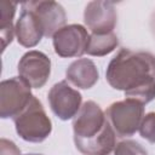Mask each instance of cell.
<instances>
[{
    "mask_svg": "<svg viewBox=\"0 0 155 155\" xmlns=\"http://www.w3.org/2000/svg\"><path fill=\"white\" fill-rule=\"evenodd\" d=\"M105 116L117 136L130 137L139 130L144 117V107L134 99L125 98L111 103L105 111Z\"/></svg>",
    "mask_w": 155,
    "mask_h": 155,
    "instance_id": "3",
    "label": "cell"
},
{
    "mask_svg": "<svg viewBox=\"0 0 155 155\" xmlns=\"http://www.w3.org/2000/svg\"><path fill=\"white\" fill-rule=\"evenodd\" d=\"M117 21L116 8L110 1H90L84 11L86 27L96 35L113 33Z\"/></svg>",
    "mask_w": 155,
    "mask_h": 155,
    "instance_id": "9",
    "label": "cell"
},
{
    "mask_svg": "<svg viewBox=\"0 0 155 155\" xmlns=\"http://www.w3.org/2000/svg\"><path fill=\"white\" fill-rule=\"evenodd\" d=\"M47 99L53 114L58 119L67 121L75 117L79 113L82 96L78 90L73 88L65 80H63L51 87Z\"/></svg>",
    "mask_w": 155,
    "mask_h": 155,
    "instance_id": "7",
    "label": "cell"
},
{
    "mask_svg": "<svg viewBox=\"0 0 155 155\" xmlns=\"http://www.w3.org/2000/svg\"><path fill=\"white\" fill-rule=\"evenodd\" d=\"M138 131L142 138L150 143H155V111H150L144 115Z\"/></svg>",
    "mask_w": 155,
    "mask_h": 155,
    "instance_id": "16",
    "label": "cell"
},
{
    "mask_svg": "<svg viewBox=\"0 0 155 155\" xmlns=\"http://www.w3.org/2000/svg\"><path fill=\"white\" fill-rule=\"evenodd\" d=\"M108 84L125 97L155 82V56L144 51L121 48L109 62L105 71Z\"/></svg>",
    "mask_w": 155,
    "mask_h": 155,
    "instance_id": "1",
    "label": "cell"
},
{
    "mask_svg": "<svg viewBox=\"0 0 155 155\" xmlns=\"http://www.w3.org/2000/svg\"><path fill=\"white\" fill-rule=\"evenodd\" d=\"M25 155H41V154H25Z\"/></svg>",
    "mask_w": 155,
    "mask_h": 155,
    "instance_id": "19",
    "label": "cell"
},
{
    "mask_svg": "<svg viewBox=\"0 0 155 155\" xmlns=\"http://www.w3.org/2000/svg\"><path fill=\"white\" fill-rule=\"evenodd\" d=\"M13 120L17 134L25 142L41 143L52 132V122L41 102L35 96L28 107Z\"/></svg>",
    "mask_w": 155,
    "mask_h": 155,
    "instance_id": "2",
    "label": "cell"
},
{
    "mask_svg": "<svg viewBox=\"0 0 155 155\" xmlns=\"http://www.w3.org/2000/svg\"><path fill=\"white\" fill-rule=\"evenodd\" d=\"M90 41L87 29L81 24H68L52 36L54 52L63 58L81 57L86 53Z\"/></svg>",
    "mask_w": 155,
    "mask_h": 155,
    "instance_id": "6",
    "label": "cell"
},
{
    "mask_svg": "<svg viewBox=\"0 0 155 155\" xmlns=\"http://www.w3.org/2000/svg\"><path fill=\"white\" fill-rule=\"evenodd\" d=\"M109 124L102 108L93 101L85 102L73 120L74 142L88 140L103 132Z\"/></svg>",
    "mask_w": 155,
    "mask_h": 155,
    "instance_id": "5",
    "label": "cell"
},
{
    "mask_svg": "<svg viewBox=\"0 0 155 155\" xmlns=\"http://www.w3.org/2000/svg\"><path fill=\"white\" fill-rule=\"evenodd\" d=\"M15 34L18 44L28 48L36 46L41 41L42 36H45L39 18L30 8H28L23 4L22 12L15 25Z\"/></svg>",
    "mask_w": 155,
    "mask_h": 155,
    "instance_id": "11",
    "label": "cell"
},
{
    "mask_svg": "<svg viewBox=\"0 0 155 155\" xmlns=\"http://www.w3.org/2000/svg\"><path fill=\"white\" fill-rule=\"evenodd\" d=\"M17 4L10 1L0 2V28L13 27V17L16 13Z\"/></svg>",
    "mask_w": 155,
    "mask_h": 155,
    "instance_id": "17",
    "label": "cell"
},
{
    "mask_svg": "<svg viewBox=\"0 0 155 155\" xmlns=\"http://www.w3.org/2000/svg\"><path fill=\"white\" fill-rule=\"evenodd\" d=\"M30 86L19 76L1 81L0 84V116L1 119L17 117L34 97Z\"/></svg>",
    "mask_w": 155,
    "mask_h": 155,
    "instance_id": "4",
    "label": "cell"
},
{
    "mask_svg": "<svg viewBox=\"0 0 155 155\" xmlns=\"http://www.w3.org/2000/svg\"><path fill=\"white\" fill-rule=\"evenodd\" d=\"M114 155H148V153L138 142L128 139L115 145Z\"/></svg>",
    "mask_w": 155,
    "mask_h": 155,
    "instance_id": "15",
    "label": "cell"
},
{
    "mask_svg": "<svg viewBox=\"0 0 155 155\" xmlns=\"http://www.w3.org/2000/svg\"><path fill=\"white\" fill-rule=\"evenodd\" d=\"M116 133L111 127L110 122L103 130L101 134L97 137L82 140V142H74L76 149L84 155H108L110 154L116 145Z\"/></svg>",
    "mask_w": 155,
    "mask_h": 155,
    "instance_id": "13",
    "label": "cell"
},
{
    "mask_svg": "<svg viewBox=\"0 0 155 155\" xmlns=\"http://www.w3.org/2000/svg\"><path fill=\"white\" fill-rule=\"evenodd\" d=\"M0 155H21L19 148L6 138L0 139Z\"/></svg>",
    "mask_w": 155,
    "mask_h": 155,
    "instance_id": "18",
    "label": "cell"
},
{
    "mask_svg": "<svg viewBox=\"0 0 155 155\" xmlns=\"http://www.w3.org/2000/svg\"><path fill=\"white\" fill-rule=\"evenodd\" d=\"M67 81L81 90H88L96 85L99 74L93 61L88 58H79L70 63L65 70Z\"/></svg>",
    "mask_w": 155,
    "mask_h": 155,
    "instance_id": "12",
    "label": "cell"
},
{
    "mask_svg": "<svg viewBox=\"0 0 155 155\" xmlns=\"http://www.w3.org/2000/svg\"><path fill=\"white\" fill-rule=\"evenodd\" d=\"M39 18L45 36H53L56 31L65 25L67 15L63 6L56 1H28L23 2Z\"/></svg>",
    "mask_w": 155,
    "mask_h": 155,
    "instance_id": "10",
    "label": "cell"
},
{
    "mask_svg": "<svg viewBox=\"0 0 155 155\" xmlns=\"http://www.w3.org/2000/svg\"><path fill=\"white\" fill-rule=\"evenodd\" d=\"M119 44L117 36L113 33L104 34V35H96L92 34L90 35V41L88 46L86 50V53L90 56H96V57H103L113 52Z\"/></svg>",
    "mask_w": 155,
    "mask_h": 155,
    "instance_id": "14",
    "label": "cell"
},
{
    "mask_svg": "<svg viewBox=\"0 0 155 155\" xmlns=\"http://www.w3.org/2000/svg\"><path fill=\"white\" fill-rule=\"evenodd\" d=\"M18 74L31 88H41L51 74V59L41 51H29L18 62Z\"/></svg>",
    "mask_w": 155,
    "mask_h": 155,
    "instance_id": "8",
    "label": "cell"
}]
</instances>
